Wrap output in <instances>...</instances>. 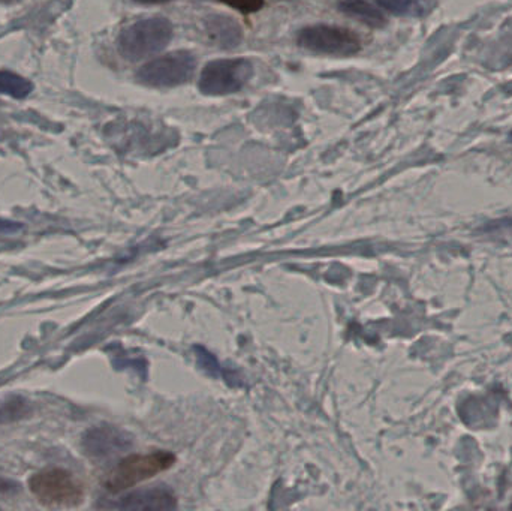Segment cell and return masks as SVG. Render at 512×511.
Segmentation results:
<instances>
[{
	"mask_svg": "<svg viewBox=\"0 0 512 511\" xmlns=\"http://www.w3.org/2000/svg\"><path fill=\"white\" fill-rule=\"evenodd\" d=\"M173 35V24L167 18H146L122 30L117 48L123 59L140 62L164 50Z\"/></svg>",
	"mask_w": 512,
	"mask_h": 511,
	"instance_id": "obj_1",
	"label": "cell"
},
{
	"mask_svg": "<svg viewBox=\"0 0 512 511\" xmlns=\"http://www.w3.org/2000/svg\"><path fill=\"white\" fill-rule=\"evenodd\" d=\"M174 462L176 456L164 450L128 456L107 474L104 480L105 489L111 494H119L144 480L152 479L156 474L170 470Z\"/></svg>",
	"mask_w": 512,
	"mask_h": 511,
	"instance_id": "obj_2",
	"label": "cell"
},
{
	"mask_svg": "<svg viewBox=\"0 0 512 511\" xmlns=\"http://www.w3.org/2000/svg\"><path fill=\"white\" fill-rule=\"evenodd\" d=\"M29 491L47 507H75L83 503L84 486L74 474L62 468L39 471L29 479Z\"/></svg>",
	"mask_w": 512,
	"mask_h": 511,
	"instance_id": "obj_3",
	"label": "cell"
},
{
	"mask_svg": "<svg viewBox=\"0 0 512 511\" xmlns=\"http://www.w3.org/2000/svg\"><path fill=\"white\" fill-rule=\"evenodd\" d=\"M254 77L251 60L218 59L207 63L198 81V89L203 95L225 96L240 92Z\"/></svg>",
	"mask_w": 512,
	"mask_h": 511,
	"instance_id": "obj_4",
	"label": "cell"
},
{
	"mask_svg": "<svg viewBox=\"0 0 512 511\" xmlns=\"http://www.w3.org/2000/svg\"><path fill=\"white\" fill-rule=\"evenodd\" d=\"M195 68L197 59L191 51H174L141 66L137 81L150 87H176L191 81Z\"/></svg>",
	"mask_w": 512,
	"mask_h": 511,
	"instance_id": "obj_5",
	"label": "cell"
},
{
	"mask_svg": "<svg viewBox=\"0 0 512 511\" xmlns=\"http://www.w3.org/2000/svg\"><path fill=\"white\" fill-rule=\"evenodd\" d=\"M298 47L310 53L327 56H354L361 50V39L357 33L345 27L315 24L304 27L297 36Z\"/></svg>",
	"mask_w": 512,
	"mask_h": 511,
	"instance_id": "obj_6",
	"label": "cell"
},
{
	"mask_svg": "<svg viewBox=\"0 0 512 511\" xmlns=\"http://www.w3.org/2000/svg\"><path fill=\"white\" fill-rule=\"evenodd\" d=\"M204 30L210 42L222 50H231L243 41V29L239 21L227 15H209L204 20Z\"/></svg>",
	"mask_w": 512,
	"mask_h": 511,
	"instance_id": "obj_7",
	"label": "cell"
},
{
	"mask_svg": "<svg viewBox=\"0 0 512 511\" xmlns=\"http://www.w3.org/2000/svg\"><path fill=\"white\" fill-rule=\"evenodd\" d=\"M117 507L128 510H171L176 507V497L168 489L155 488L128 495Z\"/></svg>",
	"mask_w": 512,
	"mask_h": 511,
	"instance_id": "obj_8",
	"label": "cell"
},
{
	"mask_svg": "<svg viewBox=\"0 0 512 511\" xmlns=\"http://www.w3.org/2000/svg\"><path fill=\"white\" fill-rule=\"evenodd\" d=\"M339 9L370 27H382L387 23L385 15L367 0H340Z\"/></svg>",
	"mask_w": 512,
	"mask_h": 511,
	"instance_id": "obj_9",
	"label": "cell"
},
{
	"mask_svg": "<svg viewBox=\"0 0 512 511\" xmlns=\"http://www.w3.org/2000/svg\"><path fill=\"white\" fill-rule=\"evenodd\" d=\"M33 92V84L27 78L11 71H0V93L14 99H24Z\"/></svg>",
	"mask_w": 512,
	"mask_h": 511,
	"instance_id": "obj_10",
	"label": "cell"
},
{
	"mask_svg": "<svg viewBox=\"0 0 512 511\" xmlns=\"http://www.w3.org/2000/svg\"><path fill=\"white\" fill-rule=\"evenodd\" d=\"M379 5L396 15L417 14L421 0H378Z\"/></svg>",
	"mask_w": 512,
	"mask_h": 511,
	"instance_id": "obj_11",
	"label": "cell"
},
{
	"mask_svg": "<svg viewBox=\"0 0 512 511\" xmlns=\"http://www.w3.org/2000/svg\"><path fill=\"white\" fill-rule=\"evenodd\" d=\"M218 2L237 9L243 14H252V12L259 11L264 6V0H218Z\"/></svg>",
	"mask_w": 512,
	"mask_h": 511,
	"instance_id": "obj_12",
	"label": "cell"
},
{
	"mask_svg": "<svg viewBox=\"0 0 512 511\" xmlns=\"http://www.w3.org/2000/svg\"><path fill=\"white\" fill-rule=\"evenodd\" d=\"M20 228L21 224H18V222L2 221L0 219V234L14 233V231L20 230Z\"/></svg>",
	"mask_w": 512,
	"mask_h": 511,
	"instance_id": "obj_13",
	"label": "cell"
},
{
	"mask_svg": "<svg viewBox=\"0 0 512 511\" xmlns=\"http://www.w3.org/2000/svg\"><path fill=\"white\" fill-rule=\"evenodd\" d=\"M12 489V483L9 480L0 479V494H5Z\"/></svg>",
	"mask_w": 512,
	"mask_h": 511,
	"instance_id": "obj_14",
	"label": "cell"
},
{
	"mask_svg": "<svg viewBox=\"0 0 512 511\" xmlns=\"http://www.w3.org/2000/svg\"><path fill=\"white\" fill-rule=\"evenodd\" d=\"M137 3H143V5H158V3H167L171 0H134Z\"/></svg>",
	"mask_w": 512,
	"mask_h": 511,
	"instance_id": "obj_15",
	"label": "cell"
},
{
	"mask_svg": "<svg viewBox=\"0 0 512 511\" xmlns=\"http://www.w3.org/2000/svg\"><path fill=\"white\" fill-rule=\"evenodd\" d=\"M2 3H14L17 2V0H0Z\"/></svg>",
	"mask_w": 512,
	"mask_h": 511,
	"instance_id": "obj_16",
	"label": "cell"
},
{
	"mask_svg": "<svg viewBox=\"0 0 512 511\" xmlns=\"http://www.w3.org/2000/svg\"><path fill=\"white\" fill-rule=\"evenodd\" d=\"M510 140L512 141V132H511V135H510Z\"/></svg>",
	"mask_w": 512,
	"mask_h": 511,
	"instance_id": "obj_17",
	"label": "cell"
}]
</instances>
